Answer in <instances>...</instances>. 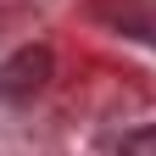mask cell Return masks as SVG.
I'll return each instance as SVG.
<instances>
[{"label":"cell","mask_w":156,"mask_h":156,"mask_svg":"<svg viewBox=\"0 0 156 156\" xmlns=\"http://www.w3.org/2000/svg\"><path fill=\"white\" fill-rule=\"evenodd\" d=\"M45 78H50V50H17L0 67V101H28L45 89Z\"/></svg>","instance_id":"6da1fadb"},{"label":"cell","mask_w":156,"mask_h":156,"mask_svg":"<svg viewBox=\"0 0 156 156\" xmlns=\"http://www.w3.org/2000/svg\"><path fill=\"white\" fill-rule=\"evenodd\" d=\"M117 156H156V128H134Z\"/></svg>","instance_id":"7a4b0ae2"}]
</instances>
